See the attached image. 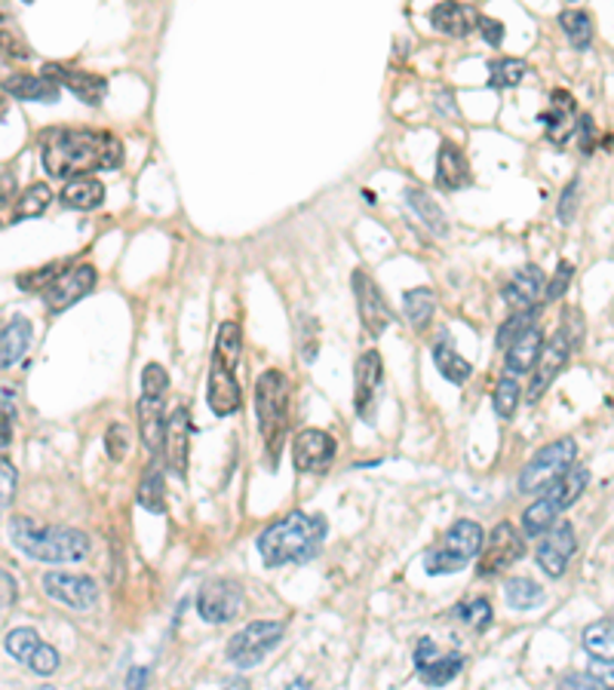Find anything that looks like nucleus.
Wrapping results in <instances>:
<instances>
[{
	"instance_id": "f257e3e1",
	"label": "nucleus",
	"mask_w": 614,
	"mask_h": 690,
	"mask_svg": "<svg viewBox=\"0 0 614 690\" xmlns=\"http://www.w3.org/2000/svg\"><path fill=\"white\" fill-rule=\"evenodd\" d=\"M43 169L53 178H83L99 169H121L123 142L105 130L86 126H53L41 135Z\"/></svg>"
},
{
	"instance_id": "f03ea898",
	"label": "nucleus",
	"mask_w": 614,
	"mask_h": 690,
	"mask_svg": "<svg viewBox=\"0 0 614 690\" xmlns=\"http://www.w3.org/2000/svg\"><path fill=\"white\" fill-rule=\"evenodd\" d=\"M326 540V518L307 516L295 509L289 516L267 525L258 537V556L265 568H286V565H307L317 556Z\"/></svg>"
},
{
	"instance_id": "7ed1b4c3",
	"label": "nucleus",
	"mask_w": 614,
	"mask_h": 690,
	"mask_svg": "<svg viewBox=\"0 0 614 690\" xmlns=\"http://www.w3.org/2000/svg\"><path fill=\"white\" fill-rule=\"evenodd\" d=\"M10 540L19 553L38 562H81L90 556V537L78 528H62V525H41L28 516L10 518Z\"/></svg>"
},
{
	"instance_id": "20e7f679",
	"label": "nucleus",
	"mask_w": 614,
	"mask_h": 690,
	"mask_svg": "<svg viewBox=\"0 0 614 690\" xmlns=\"http://www.w3.org/2000/svg\"><path fill=\"white\" fill-rule=\"evenodd\" d=\"M243 353V329L237 319H227L218 329L213 350V365H209V381H206V402L218 418H227L241 409V384H237V365Z\"/></svg>"
},
{
	"instance_id": "39448f33",
	"label": "nucleus",
	"mask_w": 614,
	"mask_h": 690,
	"mask_svg": "<svg viewBox=\"0 0 614 690\" xmlns=\"http://www.w3.org/2000/svg\"><path fill=\"white\" fill-rule=\"evenodd\" d=\"M255 418L270 461H277L289 430V378L280 369H267L255 381Z\"/></svg>"
},
{
	"instance_id": "423d86ee",
	"label": "nucleus",
	"mask_w": 614,
	"mask_h": 690,
	"mask_svg": "<svg viewBox=\"0 0 614 690\" xmlns=\"http://www.w3.org/2000/svg\"><path fill=\"white\" fill-rule=\"evenodd\" d=\"M581 332H584V317L577 307H569L562 313V326L556 329V334L544 341V350H541V359L534 365L532 384H529V402H538V399L548 393V387L556 381L565 369V362L572 357V350L581 344Z\"/></svg>"
},
{
	"instance_id": "0eeeda50",
	"label": "nucleus",
	"mask_w": 614,
	"mask_h": 690,
	"mask_svg": "<svg viewBox=\"0 0 614 690\" xmlns=\"http://www.w3.org/2000/svg\"><path fill=\"white\" fill-rule=\"evenodd\" d=\"M587 482H590L587 466H572L553 488H548V492L541 494V497L522 513V534H525V537H541V534H548L550 528L560 522L562 513L584 494Z\"/></svg>"
},
{
	"instance_id": "6e6552de",
	"label": "nucleus",
	"mask_w": 614,
	"mask_h": 690,
	"mask_svg": "<svg viewBox=\"0 0 614 690\" xmlns=\"http://www.w3.org/2000/svg\"><path fill=\"white\" fill-rule=\"evenodd\" d=\"M166 390H170V374L161 362H147L145 372H142V397H139V433L151 457H157V452L166 442Z\"/></svg>"
},
{
	"instance_id": "1a4fd4ad",
	"label": "nucleus",
	"mask_w": 614,
	"mask_h": 690,
	"mask_svg": "<svg viewBox=\"0 0 614 690\" xmlns=\"http://www.w3.org/2000/svg\"><path fill=\"white\" fill-rule=\"evenodd\" d=\"M485 546V534L473 518H458L449 532L442 534L440 546H433L424 556L428 574H454L468 568Z\"/></svg>"
},
{
	"instance_id": "9d476101",
	"label": "nucleus",
	"mask_w": 614,
	"mask_h": 690,
	"mask_svg": "<svg viewBox=\"0 0 614 690\" xmlns=\"http://www.w3.org/2000/svg\"><path fill=\"white\" fill-rule=\"evenodd\" d=\"M574 461H577V442H574L572 436L556 439V442L544 445V449L525 464V470L520 473V482H516V488H520V494H544L548 488H553L569 470H572Z\"/></svg>"
},
{
	"instance_id": "9b49d317",
	"label": "nucleus",
	"mask_w": 614,
	"mask_h": 690,
	"mask_svg": "<svg viewBox=\"0 0 614 690\" xmlns=\"http://www.w3.org/2000/svg\"><path fill=\"white\" fill-rule=\"evenodd\" d=\"M283 624L280 620H253L227 641V660L237 669H253L265 660L267 653L280 645Z\"/></svg>"
},
{
	"instance_id": "f8f14e48",
	"label": "nucleus",
	"mask_w": 614,
	"mask_h": 690,
	"mask_svg": "<svg viewBox=\"0 0 614 690\" xmlns=\"http://www.w3.org/2000/svg\"><path fill=\"white\" fill-rule=\"evenodd\" d=\"M525 556V537L513 522H498L492 534L485 537V546L480 553V577H498L501 571H508L513 562H520Z\"/></svg>"
},
{
	"instance_id": "ddd939ff",
	"label": "nucleus",
	"mask_w": 614,
	"mask_h": 690,
	"mask_svg": "<svg viewBox=\"0 0 614 690\" xmlns=\"http://www.w3.org/2000/svg\"><path fill=\"white\" fill-rule=\"evenodd\" d=\"M350 286H354V298H357V310H360L366 332L372 334V338H381V334L388 332L390 322H393V313H390L388 301H385L381 286L362 267H354Z\"/></svg>"
},
{
	"instance_id": "4468645a",
	"label": "nucleus",
	"mask_w": 614,
	"mask_h": 690,
	"mask_svg": "<svg viewBox=\"0 0 614 690\" xmlns=\"http://www.w3.org/2000/svg\"><path fill=\"white\" fill-rule=\"evenodd\" d=\"M243 608V586L231 577H213L197 593V614L206 624H227Z\"/></svg>"
},
{
	"instance_id": "2eb2a0df",
	"label": "nucleus",
	"mask_w": 614,
	"mask_h": 690,
	"mask_svg": "<svg viewBox=\"0 0 614 690\" xmlns=\"http://www.w3.org/2000/svg\"><path fill=\"white\" fill-rule=\"evenodd\" d=\"M335 454H338V442L317 426L301 430L293 442V464L298 473H317L320 476L332 466Z\"/></svg>"
},
{
	"instance_id": "dca6fc26",
	"label": "nucleus",
	"mask_w": 614,
	"mask_h": 690,
	"mask_svg": "<svg viewBox=\"0 0 614 690\" xmlns=\"http://www.w3.org/2000/svg\"><path fill=\"white\" fill-rule=\"evenodd\" d=\"M574 553H577V534H574V525L569 518H560V522L541 537L534 558H538L541 571L550 574V577H562Z\"/></svg>"
},
{
	"instance_id": "f3484780",
	"label": "nucleus",
	"mask_w": 614,
	"mask_h": 690,
	"mask_svg": "<svg viewBox=\"0 0 614 690\" xmlns=\"http://www.w3.org/2000/svg\"><path fill=\"white\" fill-rule=\"evenodd\" d=\"M95 279H99V274H95L93 265L68 267V270H62V277L43 292V305L50 313H62V310L74 307L81 298L93 292Z\"/></svg>"
},
{
	"instance_id": "a211bd4d",
	"label": "nucleus",
	"mask_w": 614,
	"mask_h": 690,
	"mask_svg": "<svg viewBox=\"0 0 614 690\" xmlns=\"http://www.w3.org/2000/svg\"><path fill=\"white\" fill-rule=\"evenodd\" d=\"M43 593L74 611H93L95 601H99V586L83 574L47 571L43 574Z\"/></svg>"
},
{
	"instance_id": "6ab92c4d",
	"label": "nucleus",
	"mask_w": 614,
	"mask_h": 690,
	"mask_svg": "<svg viewBox=\"0 0 614 690\" xmlns=\"http://www.w3.org/2000/svg\"><path fill=\"white\" fill-rule=\"evenodd\" d=\"M381 378H385L381 353H378V350H366V353L357 359V369H354V409H357V414L366 418V421H372L375 399H378Z\"/></svg>"
},
{
	"instance_id": "aec40b11",
	"label": "nucleus",
	"mask_w": 614,
	"mask_h": 690,
	"mask_svg": "<svg viewBox=\"0 0 614 690\" xmlns=\"http://www.w3.org/2000/svg\"><path fill=\"white\" fill-rule=\"evenodd\" d=\"M43 74L50 80H55L59 86H65L71 93L81 99L83 105L99 107L105 102L108 95V80L99 78V74H90V71H81V68L59 65V62H50L43 68Z\"/></svg>"
},
{
	"instance_id": "412c9836",
	"label": "nucleus",
	"mask_w": 614,
	"mask_h": 690,
	"mask_svg": "<svg viewBox=\"0 0 614 690\" xmlns=\"http://www.w3.org/2000/svg\"><path fill=\"white\" fill-rule=\"evenodd\" d=\"M541 123L548 126V138L556 147H565L572 142V135L577 133V102L569 90H553L550 93L548 111L541 114Z\"/></svg>"
},
{
	"instance_id": "4be33fe9",
	"label": "nucleus",
	"mask_w": 614,
	"mask_h": 690,
	"mask_svg": "<svg viewBox=\"0 0 614 690\" xmlns=\"http://www.w3.org/2000/svg\"><path fill=\"white\" fill-rule=\"evenodd\" d=\"M482 13L473 3H454V0H442L430 10V25L449 34V38H468L473 31H480Z\"/></svg>"
},
{
	"instance_id": "5701e85b",
	"label": "nucleus",
	"mask_w": 614,
	"mask_h": 690,
	"mask_svg": "<svg viewBox=\"0 0 614 690\" xmlns=\"http://www.w3.org/2000/svg\"><path fill=\"white\" fill-rule=\"evenodd\" d=\"M163 452H166V464L173 470V476L185 478L187 457H191V414H187L185 405H178V409L170 414Z\"/></svg>"
},
{
	"instance_id": "b1692460",
	"label": "nucleus",
	"mask_w": 614,
	"mask_h": 690,
	"mask_svg": "<svg viewBox=\"0 0 614 690\" xmlns=\"http://www.w3.org/2000/svg\"><path fill=\"white\" fill-rule=\"evenodd\" d=\"M541 292H544V270L538 265H529L520 267V270L508 279V286H504V301L513 307V313H525V310H534Z\"/></svg>"
},
{
	"instance_id": "393cba45",
	"label": "nucleus",
	"mask_w": 614,
	"mask_h": 690,
	"mask_svg": "<svg viewBox=\"0 0 614 690\" xmlns=\"http://www.w3.org/2000/svg\"><path fill=\"white\" fill-rule=\"evenodd\" d=\"M470 182H473V175H470V163L464 147L454 145L452 138H446L440 145V154H437V185L452 194V190L468 187Z\"/></svg>"
},
{
	"instance_id": "a878e982",
	"label": "nucleus",
	"mask_w": 614,
	"mask_h": 690,
	"mask_svg": "<svg viewBox=\"0 0 614 690\" xmlns=\"http://www.w3.org/2000/svg\"><path fill=\"white\" fill-rule=\"evenodd\" d=\"M3 93L13 95L19 102H41V105H55L62 86L50 80L47 74H13V78L3 80Z\"/></svg>"
},
{
	"instance_id": "bb28decb",
	"label": "nucleus",
	"mask_w": 614,
	"mask_h": 690,
	"mask_svg": "<svg viewBox=\"0 0 614 690\" xmlns=\"http://www.w3.org/2000/svg\"><path fill=\"white\" fill-rule=\"evenodd\" d=\"M541 350H544V332H541V326H532V329H525V332L508 347V372L513 378H520V374H532L534 365H538V359H541Z\"/></svg>"
},
{
	"instance_id": "cd10ccee",
	"label": "nucleus",
	"mask_w": 614,
	"mask_h": 690,
	"mask_svg": "<svg viewBox=\"0 0 614 690\" xmlns=\"http://www.w3.org/2000/svg\"><path fill=\"white\" fill-rule=\"evenodd\" d=\"M105 199V185L93 178V175H83V178H74L62 187L59 194V203L62 209H74V213H90V209H99Z\"/></svg>"
},
{
	"instance_id": "c85d7f7f",
	"label": "nucleus",
	"mask_w": 614,
	"mask_h": 690,
	"mask_svg": "<svg viewBox=\"0 0 614 690\" xmlns=\"http://www.w3.org/2000/svg\"><path fill=\"white\" fill-rule=\"evenodd\" d=\"M31 334H34V326L25 317H13L3 326V332H0V365L3 369H13L16 362L25 357V350L31 347Z\"/></svg>"
},
{
	"instance_id": "c756f323",
	"label": "nucleus",
	"mask_w": 614,
	"mask_h": 690,
	"mask_svg": "<svg viewBox=\"0 0 614 690\" xmlns=\"http://www.w3.org/2000/svg\"><path fill=\"white\" fill-rule=\"evenodd\" d=\"M402 197H406V203L412 206V213H418V218L428 225L430 234H437V237H446V234H449V218H446V213H442L440 206H437L421 187H406Z\"/></svg>"
},
{
	"instance_id": "7c9ffc66",
	"label": "nucleus",
	"mask_w": 614,
	"mask_h": 690,
	"mask_svg": "<svg viewBox=\"0 0 614 690\" xmlns=\"http://www.w3.org/2000/svg\"><path fill=\"white\" fill-rule=\"evenodd\" d=\"M402 310H406V319L412 322L415 332H424L433 313H437V295L424 289V286L409 289V292L402 295Z\"/></svg>"
},
{
	"instance_id": "2f4dec72",
	"label": "nucleus",
	"mask_w": 614,
	"mask_h": 690,
	"mask_svg": "<svg viewBox=\"0 0 614 690\" xmlns=\"http://www.w3.org/2000/svg\"><path fill=\"white\" fill-rule=\"evenodd\" d=\"M461 669H464V657L461 653H446V657H430L424 663H418V676L430 688H442L452 678L461 676Z\"/></svg>"
},
{
	"instance_id": "473e14b6",
	"label": "nucleus",
	"mask_w": 614,
	"mask_h": 690,
	"mask_svg": "<svg viewBox=\"0 0 614 690\" xmlns=\"http://www.w3.org/2000/svg\"><path fill=\"white\" fill-rule=\"evenodd\" d=\"M433 365H437V372L449 381V384H468L470 374H473V365H470L468 359L461 357L454 347L449 344H433Z\"/></svg>"
},
{
	"instance_id": "72a5a7b5",
	"label": "nucleus",
	"mask_w": 614,
	"mask_h": 690,
	"mask_svg": "<svg viewBox=\"0 0 614 690\" xmlns=\"http://www.w3.org/2000/svg\"><path fill=\"white\" fill-rule=\"evenodd\" d=\"M584 651L593 657V660H602V663H614V620H596L584 629Z\"/></svg>"
},
{
	"instance_id": "f704fd0d",
	"label": "nucleus",
	"mask_w": 614,
	"mask_h": 690,
	"mask_svg": "<svg viewBox=\"0 0 614 690\" xmlns=\"http://www.w3.org/2000/svg\"><path fill=\"white\" fill-rule=\"evenodd\" d=\"M529 74H532V68H529L525 59L504 55V59H492V62H489V83H492L494 90H513V86H520Z\"/></svg>"
},
{
	"instance_id": "c9c22d12",
	"label": "nucleus",
	"mask_w": 614,
	"mask_h": 690,
	"mask_svg": "<svg viewBox=\"0 0 614 690\" xmlns=\"http://www.w3.org/2000/svg\"><path fill=\"white\" fill-rule=\"evenodd\" d=\"M560 28L577 53L590 50V43H593V19H590L587 10H562Z\"/></svg>"
},
{
	"instance_id": "e433bc0d",
	"label": "nucleus",
	"mask_w": 614,
	"mask_h": 690,
	"mask_svg": "<svg viewBox=\"0 0 614 690\" xmlns=\"http://www.w3.org/2000/svg\"><path fill=\"white\" fill-rule=\"evenodd\" d=\"M50 203H53V190L43 185V182H34V185L25 187V194L16 199V209H13V225L19 222H28V218H38L50 209Z\"/></svg>"
},
{
	"instance_id": "4c0bfd02",
	"label": "nucleus",
	"mask_w": 614,
	"mask_h": 690,
	"mask_svg": "<svg viewBox=\"0 0 614 690\" xmlns=\"http://www.w3.org/2000/svg\"><path fill=\"white\" fill-rule=\"evenodd\" d=\"M504 598H508L510 608L516 611H532L538 605H544V589L529 580V577H510L504 584Z\"/></svg>"
},
{
	"instance_id": "58836bf2",
	"label": "nucleus",
	"mask_w": 614,
	"mask_h": 690,
	"mask_svg": "<svg viewBox=\"0 0 614 690\" xmlns=\"http://www.w3.org/2000/svg\"><path fill=\"white\" fill-rule=\"evenodd\" d=\"M47 645L34 629H28V626H22V629H13V632H7V638H3V648H7V653L13 657V660H19V663H25L31 666V660L41 653V648Z\"/></svg>"
},
{
	"instance_id": "ea45409f",
	"label": "nucleus",
	"mask_w": 614,
	"mask_h": 690,
	"mask_svg": "<svg viewBox=\"0 0 614 690\" xmlns=\"http://www.w3.org/2000/svg\"><path fill=\"white\" fill-rule=\"evenodd\" d=\"M135 501H139V506H145L147 513H163V509H166V485H163V476L157 470H151V473L142 478Z\"/></svg>"
},
{
	"instance_id": "a19ab883",
	"label": "nucleus",
	"mask_w": 614,
	"mask_h": 690,
	"mask_svg": "<svg viewBox=\"0 0 614 690\" xmlns=\"http://www.w3.org/2000/svg\"><path fill=\"white\" fill-rule=\"evenodd\" d=\"M520 397H522V390H520V384H516V378H513V374L501 378V384L494 387V412H498V418L510 421V418L516 414Z\"/></svg>"
},
{
	"instance_id": "79ce46f5",
	"label": "nucleus",
	"mask_w": 614,
	"mask_h": 690,
	"mask_svg": "<svg viewBox=\"0 0 614 690\" xmlns=\"http://www.w3.org/2000/svg\"><path fill=\"white\" fill-rule=\"evenodd\" d=\"M458 617L470 626V629H485L492 624V605L485 598H470L464 605H458Z\"/></svg>"
},
{
	"instance_id": "37998d69",
	"label": "nucleus",
	"mask_w": 614,
	"mask_h": 690,
	"mask_svg": "<svg viewBox=\"0 0 614 690\" xmlns=\"http://www.w3.org/2000/svg\"><path fill=\"white\" fill-rule=\"evenodd\" d=\"M55 270H62V261H53V265L41 267V270H28V274H19L16 286H19V289H25V292H31V289H43V292H47L55 279L62 277V274H55Z\"/></svg>"
},
{
	"instance_id": "c03bdc74",
	"label": "nucleus",
	"mask_w": 614,
	"mask_h": 690,
	"mask_svg": "<svg viewBox=\"0 0 614 690\" xmlns=\"http://www.w3.org/2000/svg\"><path fill=\"white\" fill-rule=\"evenodd\" d=\"M538 317V310H525V313H513V317L501 326V332H498V347L504 350V347H510L516 338H520L525 329H532L534 322L532 319Z\"/></svg>"
},
{
	"instance_id": "a18cd8bd",
	"label": "nucleus",
	"mask_w": 614,
	"mask_h": 690,
	"mask_svg": "<svg viewBox=\"0 0 614 690\" xmlns=\"http://www.w3.org/2000/svg\"><path fill=\"white\" fill-rule=\"evenodd\" d=\"M108 454H111V461H123L126 452H130V430L123 424H111L108 426Z\"/></svg>"
},
{
	"instance_id": "49530a36",
	"label": "nucleus",
	"mask_w": 614,
	"mask_h": 690,
	"mask_svg": "<svg viewBox=\"0 0 614 690\" xmlns=\"http://www.w3.org/2000/svg\"><path fill=\"white\" fill-rule=\"evenodd\" d=\"M13 497H16V466L10 464V457L3 454V461H0V506L10 509Z\"/></svg>"
},
{
	"instance_id": "de8ad7c7",
	"label": "nucleus",
	"mask_w": 614,
	"mask_h": 690,
	"mask_svg": "<svg viewBox=\"0 0 614 690\" xmlns=\"http://www.w3.org/2000/svg\"><path fill=\"white\" fill-rule=\"evenodd\" d=\"M572 270L574 267L569 265V261H560V267H556V277L550 279V286L544 289V301H556V298H562V292L569 289V282H572Z\"/></svg>"
},
{
	"instance_id": "09e8293b",
	"label": "nucleus",
	"mask_w": 614,
	"mask_h": 690,
	"mask_svg": "<svg viewBox=\"0 0 614 690\" xmlns=\"http://www.w3.org/2000/svg\"><path fill=\"white\" fill-rule=\"evenodd\" d=\"M577 190H581V185H577V178H574V182H569V185H565V190H562L560 206H556V215H560L562 225H572L574 206H577Z\"/></svg>"
},
{
	"instance_id": "8fccbe9b",
	"label": "nucleus",
	"mask_w": 614,
	"mask_h": 690,
	"mask_svg": "<svg viewBox=\"0 0 614 690\" xmlns=\"http://www.w3.org/2000/svg\"><path fill=\"white\" fill-rule=\"evenodd\" d=\"M28 669H31V672H38V676H53L55 669H59V651H55L53 645H43L41 653L31 660Z\"/></svg>"
},
{
	"instance_id": "3c124183",
	"label": "nucleus",
	"mask_w": 614,
	"mask_h": 690,
	"mask_svg": "<svg viewBox=\"0 0 614 690\" xmlns=\"http://www.w3.org/2000/svg\"><path fill=\"white\" fill-rule=\"evenodd\" d=\"M480 34L485 38V43H489V47H498V43L504 40V25H501L498 19H489V16H482Z\"/></svg>"
},
{
	"instance_id": "603ef678",
	"label": "nucleus",
	"mask_w": 614,
	"mask_h": 690,
	"mask_svg": "<svg viewBox=\"0 0 614 690\" xmlns=\"http://www.w3.org/2000/svg\"><path fill=\"white\" fill-rule=\"evenodd\" d=\"M590 676L600 681L602 690H614V663H602V660H593V666H590Z\"/></svg>"
},
{
	"instance_id": "864d4df0",
	"label": "nucleus",
	"mask_w": 614,
	"mask_h": 690,
	"mask_svg": "<svg viewBox=\"0 0 614 690\" xmlns=\"http://www.w3.org/2000/svg\"><path fill=\"white\" fill-rule=\"evenodd\" d=\"M0 580H3V611H10V605L16 601V580L13 574L3 571L0 574Z\"/></svg>"
},
{
	"instance_id": "5fc2aeb1",
	"label": "nucleus",
	"mask_w": 614,
	"mask_h": 690,
	"mask_svg": "<svg viewBox=\"0 0 614 690\" xmlns=\"http://www.w3.org/2000/svg\"><path fill=\"white\" fill-rule=\"evenodd\" d=\"M145 678H147L145 666H135L133 672H130V678H126V688H130V690H142V684H145Z\"/></svg>"
},
{
	"instance_id": "6e6d98bb",
	"label": "nucleus",
	"mask_w": 614,
	"mask_h": 690,
	"mask_svg": "<svg viewBox=\"0 0 614 690\" xmlns=\"http://www.w3.org/2000/svg\"><path fill=\"white\" fill-rule=\"evenodd\" d=\"M286 690H310V684H307L305 678H295L293 684H289V688H286Z\"/></svg>"
},
{
	"instance_id": "4d7b16f0",
	"label": "nucleus",
	"mask_w": 614,
	"mask_h": 690,
	"mask_svg": "<svg viewBox=\"0 0 614 690\" xmlns=\"http://www.w3.org/2000/svg\"><path fill=\"white\" fill-rule=\"evenodd\" d=\"M225 690H246V684H231V688H225Z\"/></svg>"
},
{
	"instance_id": "13d9d810",
	"label": "nucleus",
	"mask_w": 614,
	"mask_h": 690,
	"mask_svg": "<svg viewBox=\"0 0 614 690\" xmlns=\"http://www.w3.org/2000/svg\"><path fill=\"white\" fill-rule=\"evenodd\" d=\"M34 690H55V688H50V684H43V688H34Z\"/></svg>"
},
{
	"instance_id": "bf43d9fd",
	"label": "nucleus",
	"mask_w": 614,
	"mask_h": 690,
	"mask_svg": "<svg viewBox=\"0 0 614 690\" xmlns=\"http://www.w3.org/2000/svg\"><path fill=\"white\" fill-rule=\"evenodd\" d=\"M560 690H562V688H560Z\"/></svg>"
}]
</instances>
